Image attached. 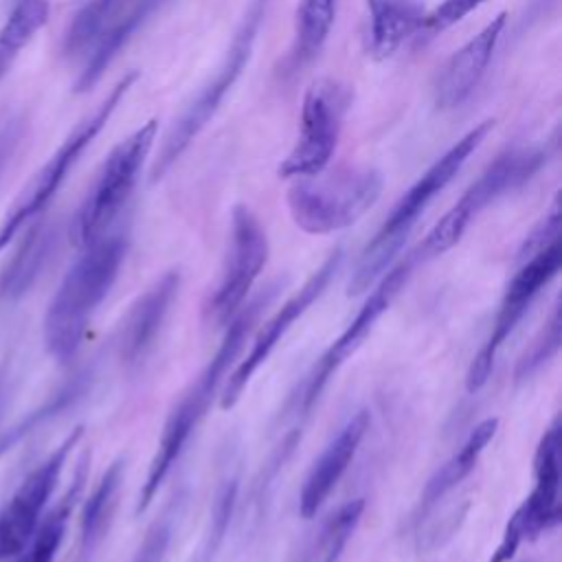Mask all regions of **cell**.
<instances>
[{"label":"cell","instance_id":"6da1fadb","mask_svg":"<svg viewBox=\"0 0 562 562\" xmlns=\"http://www.w3.org/2000/svg\"><path fill=\"white\" fill-rule=\"evenodd\" d=\"M279 288H281L279 281L268 283L252 301H248L237 310V314L226 323V331L213 358L204 364V369L195 375V380L189 384V389L180 395V400L169 411L160 439L156 443V452L149 461L147 476L138 492V501L134 509L136 514H143L151 505L154 496L158 494V487L165 483L171 468L180 459L184 446L189 443L191 435L204 419L222 380L226 378L228 367L237 360L248 334L252 331V327L257 325L259 316L263 314L268 303L274 299Z\"/></svg>","mask_w":562,"mask_h":562},{"label":"cell","instance_id":"7a4b0ae2","mask_svg":"<svg viewBox=\"0 0 562 562\" xmlns=\"http://www.w3.org/2000/svg\"><path fill=\"white\" fill-rule=\"evenodd\" d=\"M125 252V231H105L81 246L44 316V342L55 360L68 362L79 351L94 312L119 279Z\"/></svg>","mask_w":562,"mask_h":562},{"label":"cell","instance_id":"3957f363","mask_svg":"<svg viewBox=\"0 0 562 562\" xmlns=\"http://www.w3.org/2000/svg\"><path fill=\"white\" fill-rule=\"evenodd\" d=\"M494 127V119H485L472 130H468L452 147H448L395 202L373 239L364 246L356 270L349 279L347 294L358 296L367 292L391 266L400 248L404 246L406 235L426 211V206L448 187V182L461 171L468 158L479 149L490 130Z\"/></svg>","mask_w":562,"mask_h":562},{"label":"cell","instance_id":"277c9868","mask_svg":"<svg viewBox=\"0 0 562 562\" xmlns=\"http://www.w3.org/2000/svg\"><path fill=\"white\" fill-rule=\"evenodd\" d=\"M270 2L272 0H250L246 4V11L231 37V44L226 46L222 61L215 66L209 81L198 90V94L189 101V105L165 134L158 156L149 169L151 182H158L169 171V167L187 151V147L217 114L226 94L233 90L252 57L255 42L259 37V29L266 20Z\"/></svg>","mask_w":562,"mask_h":562},{"label":"cell","instance_id":"5b68a950","mask_svg":"<svg viewBox=\"0 0 562 562\" xmlns=\"http://www.w3.org/2000/svg\"><path fill=\"white\" fill-rule=\"evenodd\" d=\"M136 79H138V70L125 72L108 90L101 103L70 130V134L46 158V162L40 165V169L29 178V182L15 195L13 204L9 206L7 215L0 222V252L18 237V233H22L48 209V204L53 202V198L70 176L72 167L79 162L83 151L108 125V121L112 119V114L116 112V108L121 105L130 88L136 83Z\"/></svg>","mask_w":562,"mask_h":562},{"label":"cell","instance_id":"8992f818","mask_svg":"<svg viewBox=\"0 0 562 562\" xmlns=\"http://www.w3.org/2000/svg\"><path fill=\"white\" fill-rule=\"evenodd\" d=\"M417 261H419V255H417V250H413L406 257H402L395 266H391L373 283L371 294L364 299V303L360 305L356 316L331 340V345L318 356V360L307 371L305 380L288 397V402L283 406V415H292L294 417V426L283 437H288V439H292L296 443L301 441L303 424L310 417V413L316 406V402L323 395V391L327 389L329 380L336 375V371L342 367V362L362 345V340L371 334V329L375 327L380 316L391 307L395 296L404 290V285L408 283Z\"/></svg>","mask_w":562,"mask_h":562},{"label":"cell","instance_id":"52a82bcc","mask_svg":"<svg viewBox=\"0 0 562 562\" xmlns=\"http://www.w3.org/2000/svg\"><path fill=\"white\" fill-rule=\"evenodd\" d=\"M384 178L373 167H347L296 178L285 202L292 222L310 235H329L356 224L380 198Z\"/></svg>","mask_w":562,"mask_h":562},{"label":"cell","instance_id":"ba28073f","mask_svg":"<svg viewBox=\"0 0 562 562\" xmlns=\"http://www.w3.org/2000/svg\"><path fill=\"white\" fill-rule=\"evenodd\" d=\"M547 158L549 154L542 147H509L501 151L428 231L417 248L419 259L443 255L446 250L457 246L470 222L481 211H485L505 193H512L527 184L547 165Z\"/></svg>","mask_w":562,"mask_h":562},{"label":"cell","instance_id":"9c48e42d","mask_svg":"<svg viewBox=\"0 0 562 562\" xmlns=\"http://www.w3.org/2000/svg\"><path fill=\"white\" fill-rule=\"evenodd\" d=\"M158 121L149 119L127 138H123L103 160L90 191L70 222V241L81 248L110 231L112 222L130 200L140 169L156 140Z\"/></svg>","mask_w":562,"mask_h":562},{"label":"cell","instance_id":"30bf717a","mask_svg":"<svg viewBox=\"0 0 562 562\" xmlns=\"http://www.w3.org/2000/svg\"><path fill=\"white\" fill-rule=\"evenodd\" d=\"M560 266H562L560 239L538 250L536 255L518 261V270L509 279L505 294L498 303V312L494 316L492 329L468 367V373H465L468 393H476L487 384L501 347L512 336L520 318L529 312L536 296L555 279V274L560 272Z\"/></svg>","mask_w":562,"mask_h":562},{"label":"cell","instance_id":"8fae6325","mask_svg":"<svg viewBox=\"0 0 562 562\" xmlns=\"http://www.w3.org/2000/svg\"><path fill=\"white\" fill-rule=\"evenodd\" d=\"M349 105V86L329 77L312 81L303 94L301 132L277 173L281 178H303L325 171L336 151Z\"/></svg>","mask_w":562,"mask_h":562},{"label":"cell","instance_id":"7c38bea8","mask_svg":"<svg viewBox=\"0 0 562 562\" xmlns=\"http://www.w3.org/2000/svg\"><path fill=\"white\" fill-rule=\"evenodd\" d=\"M268 235L255 211L235 204L231 211V235L220 279L204 303V321L226 325L244 305L250 288L268 261Z\"/></svg>","mask_w":562,"mask_h":562},{"label":"cell","instance_id":"4fadbf2b","mask_svg":"<svg viewBox=\"0 0 562 562\" xmlns=\"http://www.w3.org/2000/svg\"><path fill=\"white\" fill-rule=\"evenodd\" d=\"M560 419L555 417L538 441L533 457V487L509 516L501 542L487 562H509L525 540H533L560 525Z\"/></svg>","mask_w":562,"mask_h":562},{"label":"cell","instance_id":"5bb4252c","mask_svg":"<svg viewBox=\"0 0 562 562\" xmlns=\"http://www.w3.org/2000/svg\"><path fill=\"white\" fill-rule=\"evenodd\" d=\"M342 255H345L342 248H334L325 257V261L310 274V279L261 325L255 340L250 342L248 353L237 362V367L228 373L224 382V389L220 395V406L224 411H231L239 402L255 371L268 360V356L274 351L281 338L290 331V327L325 294L331 279L342 266Z\"/></svg>","mask_w":562,"mask_h":562},{"label":"cell","instance_id":"9a60e30c","mask_svg":"<svg viewBox=\"0 0 562 562\" xmlns=\"http://www.w3.org/2000/svg\"><path fill=\"white\" fill-rule=\"evenodd\" d=\"M83 435V426L72 428L57 448H53L44 461H40L29 474L26 479L18 485V490L13 492V496L9 498V503L2 507L0 512V560H9L20 555L40 520L44 518V507L50 501L57 481L61 476V470L72 452V448L79 443Z\"/></svg>","mask_w":562,"mask_h":562},{"label":"cell","instance_id":"2e32d148","mask_svg":"<svg viewBox=\"0 0 562 562\" xmlns=\"http://www.w3.org/2000/svg\"><path fill=\"white\" fill-rule=\"evenodd\" d=\"M178 288L180 270H167L130 305L116 338L119 358L123 364L136 367L151 351L169 316Z\"/></svg>","mask_w":562,"mask_h":562},{"label":"cell","instance_id":"e0dca14e","mask_svg":"<svg viewBox=\"0 0 562 562\" xmlns=\"http://www.w3.org/2000/svg\"><path fill=\"white\" fill-rule=\"evenodd\" d=\"M505 22L507 13L501 11L474 37H470L459 50L450 55V59L443 64L435 81L437 108L452 110L470 99V94L476 90L492 61Z\"/></svg>","mask_w":562,"mask_h":562},{"label":"cell","instance_id":"ac0fdd59","mask_svg":"<svg viewBox=\"0 0 562 562\" xmlns=\"http://www.w3.org/2000/svg\"><path fill=\"white\" fill-rule=\"evenodd\" d=\"M162 4H167V0H116L94 42L81 57L75 92L81 94L92 90L125 44Z\"/></svg>","mask_w":562,"mask_h":562},{"label":"cell","instance_id":"d6986e66","mask_svg":"<svg viewBox=\"0 0 562 562\" xmlns=\"http://www.w3.org/2000/svg\"><path fill=\"white\" fill-rule=\"evenodd\" d=\"M369 422H371L369 411H358L345 422V426L331 437V441L316 457L299 494V514L303 518H314L323 507V503L327 501V496L331 494V490L338 485V481L351 465L360 448V441L364 439Z\"/></svg>","mask_w":562,"mask_h":562},{"label":"cell","instance_id":"ffe728a7","mask_svg":"<svg viewBox=\"0 0 562 562\" xmlns=\"http://www.w3.org/2000/svg\"><path fill=\"white\" fill-rule=\"evenodd\" d=\"M125 479V459H114L101 474L94 490L88 494L79 516V536L75 549V562H92L101 542L105 540Z\"/></svg>","mask_w":562,"mask_h":562},{"label":"cell","instance_id":"44dd1931","mask_svg":"<svg viewBox=\"0 0 562 562\" xmlns=\"http://www.w3.org/2000/svg\"><path fill=\"white\" fill-rule=\"evenodd\" d=\"M419 0H367V50L373 59L393 57L422 29Z\"/></svg>","mask_w":562,"mask_h":562},{"label":"cell","instance_id":"7402d4cb","mask_svg":"<svg viewBox=\"0 0 562 562\" xmlns=\"http://www.w3.org/2000/svg\"><path fill=\"white\" fill-rule=\"evenodd\" d=\"M57 226L44 220H35L26 226V235L0 274V294L4 299H20L31 290V285L46 268L57 246Z\"/></svg>","mask_w":562,"mask_h":562},{"label":"cell","instance_id":"603a6c76","mask_svg":"<svg viewBox=\"0 0 562 562\" xmlns=\"http://www.w3.org/2000/svg\"><path fill=\"white\" fill-rule=\"evenodd\" d=\"M498 428V419L496 417H487L483 422H479L470 435L465 437V441L461 443V448L441 465L432 472V476L426 481L422 496H419V518L426 516L432 507L439 505V501H443L446 494H450L459 483H463L472 470L476 468L483 450L487 448V443L492 441V437L496 435Z\"/></svg>","mask_w":562,"mask_h":562},{"label":"cell","instance_id":"cb8c5ba5","mask_svg":"<svg viewBox=\"0 0 562 562\" xmlns=\"http://www.w3.org/2000/svg\"><path fill=\"white\" fill-rule=\"evenodd\" d=\"M338 0H299L294 11V37L285 57L288 72L312 64L329 40Z\"/></svg>","mask_w":562,"mask_h":562},{"label":"cell","instance_id":"d4e9b609","mask_svg":"<svg viewBox=\"0 0 562 562\" xmlns=\"http://www.w3.org/2000/svg\"><path fill=\"white\" fill-rule=\"evenodd\" d=\"M48 0H15L13 9L0 26V83L11 72L20 53L48 22Z\"/></svg>","mask_w":562,"mask_h":562},{"label":"cell","instance_id":"484cf974","mask_svg":"<svg viewBox=\"0 0 562 562\" xmlns=\"http://www.w3.org/2000/svg\"><path fill=\"white\" fill-rule=\"evenodd\" d=\"M364 512V498H351L329 512L307 540L301 562H338Z\"/></svg>","mask_w":562,"mask_h":562},{"label":"cell","instance_id":"4316f807","mask_svg":"<svg viewBox=\"0 0 562 562\" xmlns=\"http://www.w3.org/2000/svg\"><path fill=\"white\" fill-rule=\"evenodd\" d=\"M90 384V373L81 371L77 375H72L61 389H57L46 402H42L37 408H33L31 413H26V417H22L20 422H15L9 430H4L0 435V459L13 450L24 437H29L31 432H35L40 426H44L46 422H50L53 417H57L59 413H64L66 408H70L86 391Z\"/></svg>","mask_w":562,"mask_h":562},{"label":"cell","instance_id":"83f0119b","mask_svg":"<svg viewBox=\"0 0 562 562\" xmlns=\"http://www.w3.org/2000/svg\"><path fill=\"white\" fill-rule=\"evenodd\" d=\"M237 492H239L237 470L235 468H224V472L217 481L215 494H213V505H211L206 531H204L202 542H200L191 562H213L215 553L220 551V547L226 538V531H228L235 505H237Z\"/></svg>","mask_w":562,"mask_h":562},{"label":"cell","instance_id":"f1b7e54d","mask_svg":"<svg viewBox=\"0 0 562 562\" xmlns=\"http://www.w3.org/2000/svg\"><path fill=\"white\" fill-rule=\"evenodd\" d=\"M114 4L116 0H83L61 35V55L68 61H81Z\"/></svg>","mask_w":562,"mask_h":562},{"label":"cell","instance_id":"f546056e","mask_svg":"<svg viewBox=\"0 0 562 562\" xmlns=\"http://www.w3.org/2000/svg\"><path fill=\"white\" fill-rule=\"evenodd\" d=\"M184 505V492H176L160 509V514L151 520V525L147 527L132 562H165L167 551L171 547V538H173V527L176 520L182 512Z\"/></svg>","mask_w":562,"mask_h":562},{"label":"cell","instance_id":"4dcf8cb0","mask_svg":"<svg viewBox=\"0 0 562 562\" xmlns=\"http://www.w3.org/2000/svg\"><path fill=\"white\" fill-rule=\"evenodd\" d=\"M560 342H562V305L558 301L555 307L551 310V316L542 325L540 334L531 340V345L520 356L514 373L516 380L525 382L536 371H540L560 351Z\"/></svg>","mask_w":562,"mask_h":562},{"label":"cell","instance_id":"1f68e13d","mask_svg":"<svg viewBox=\"0 0 562 562\" xmlns=\"http://www.w3.org/2000/svg\"><path fill=\"white\" fill-rule=\"evenodd\" d=\"M560 224H562V215H560V198L553 200L551 209L540 217V222L529 231V235L522 239L520 248H518V261L536 255L538 250L547 248L549 244L560 239Z\"/></svg>","mask_w":562,"mask_h":562},{"label":"cell","instance_id":"d6a6232c","mask_svg":"<svg viewBox=\"0 0 562 562\" xmlns=\"http://www.w3.org/2000/svg\"><path fill=\"white\" fill-rule=\"evenodd\" d=\"M487 0H443L435 9L424 13L422 29L424 31H446L461 22L465 15H470L474 9H479Z\"/></svg>","mask_w":562,"mask_h":562},{"label":"cell","instance_id":"836d02e7","mask_svg":"<svg viewBox=\"0 0 562 562\" xmlns=\"http://www.w3.org/2000/svg\"><path fill=\"white\" fill-rule=\"evenodd\" d=\"M24 134H26V119L24 116H7L4 121H0V180L4 176V171L9 169V165L13 162V158L18 156V149L24 143Z\"/></svg>","mask_w":562,"mask_h":562},{"label":"cell","instance_id":"e575fe53","mask_svg":"<svg viewBox=\"0 0 562 562\" xmlns=\"http://www.w3.org/2000/svg\"><path fill=\"white\" fill-rule=\"evenodd\" d=\"M525 562H531V560H525Z\"/></svg>","mask_w":562,"mask_h":562}]
</instances>
